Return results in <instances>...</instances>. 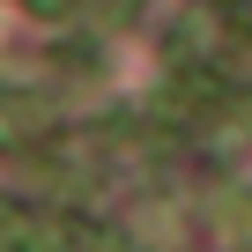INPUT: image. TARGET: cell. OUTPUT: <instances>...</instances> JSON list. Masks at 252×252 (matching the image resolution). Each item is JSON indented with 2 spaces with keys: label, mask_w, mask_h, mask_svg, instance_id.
<instances>
[{
  "label": "cell",
  "mask_w": 252,
  "mask_h": 252,
  "mask_svg": "<svg viewBox=\"0 0 252 252\" xmlns=\"http://www.w3.org/2000/svg\"><path fill=\"white\" fill-rule=\"evenodd\" d=\"M37 119H45V104H30V96H15V89H0V141H23Z\"/></svg>",
  "instance_id": "1"
},
{
  "label": "cell",
  "mask_w": 252,
  "mask_h": 252,
  "mask_svg": "<svg viewBox=\"0 0 252 252\" xmlns=\"http://www.w3.org/2000/svg\"><path fill=\"white\" fill-rule=\"evenodd\" d=\"M30 8H37V15H60V8H67V0H30Z\"/></svg>",
  "instance_id": "2"
}]
</instances>
